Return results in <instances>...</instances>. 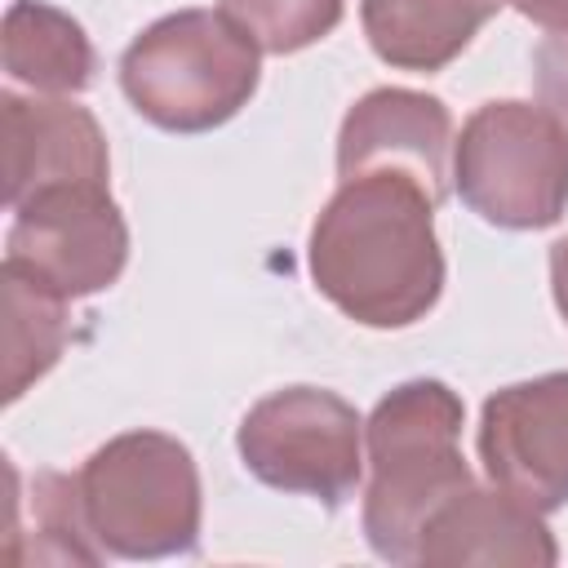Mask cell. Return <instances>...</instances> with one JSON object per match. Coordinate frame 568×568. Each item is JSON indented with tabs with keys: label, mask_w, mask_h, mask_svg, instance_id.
<instances>
[{
	"label": "cell",
	"mask_w": 568,
	"mask_h": 568,
	"mask_svg": "<svg viewBox=\"0 0 568 568\" xmlns=\"http://www.w3.org/2000/svg\"><path fill=\"white\" fill-rule=\"evenodd\" d=\"M435 209L439 200L408 169L342 178L306 240L315 288L364 328L417 324L444 293Z\"/></svg>",
	"instance_id": "obj_1"
},
{
	"label": "cell",
	"mask_w": 568,
	"mask_h": 568,
	"mask_svg": "<svg viewBox=\"0 0 568 568\" xmlns=\"http://www.w3.org/2000/svg\"><path fill=\"white\" fill-rule=\"evenodd\" d=\"M462 422L457 390L435 377L399 382L368 413L364 537L386 564H417L426 519L475 484L462 457Z\"/></svg>",
	"instance_id": "obj_2"
},
{
	"label": "cell",
	"mask_w": 568,
	"mask_h": 568,
	"mask_svg": "<svg viewBox=\"0 0 568 568\" xmlns=\"http://www.w3.org/2000/svg\"><path fill=\"white\" fill-rule=\"evenodd\" d=\"M262 80L257 40L222 9H178L151 22L120 58V89L142 120L169 133L226 124Z\"/></svg>",
	"instance_id": "obj_3"
},
{
	"label": "cell",
	"mask_w": 568,
	"mask_h": 568,
	"mask_svg": "<svg viewBox=\"0 0 568 568\" xmlns=\"http://www.w3.org/2000/svg\"><path fill=\"white\" fill-rule=\"evenodd\" d=\"M93 541L115 559H169L200 546V470L164 430H124L75 475Z\"/></svg>",
	"instance_id": "obj_4"
},
{
	"label": "cell",
	"mask_w": 568,
	"mask_h": 568,
	"mask_svg": "<svg viewBox=\"0 0 568 568\" xmlns=\"http://www.w3.org/2000/svg\"><path fill=\"white\" fill-rule=\"evenodd\" d=\"M453 186L506 231L555 226L568 209V133L537 102H484L453 142Z\"/></svg>",
	"instance_id": "obj_5"
},
{
	"label": "cell",
	"mask_w": 568,
	"mask_h": 568,
	"mask_svg": "<svg viewBox=\"0 0 568 568\" xmlns=\"http://www.w3.org/2000/svg\"><path fill=\"white\" fill-rule=\"evenodd\" d=\"M240 462L266 488L342 506L364 475V422L324 386H284L257 399L235 435Z\"/></svg>",
	"instance_id": "obj_6"
},
{
	"label": "cell",
	"mask_w": 568,
	"mask_h": 568,
	"mask_svg": "<svg viewBox=\"0 0 568 568\" xmlns=\"http://www.w3.org/2000/svg\"><path fill=\"white\" fill-rule=\"evenodd\" d=\"M4 262L62 297L111 288L129 262V226L111 186H49L22 200Z\"/></svg>",
	"instance_id": "obj_7"
},
{
	"label": "cell",
	"mask_w": 568,
	"mask_h": 568,
	"mask_svg": "<svg viewBox=\"0 0 568 568\" xmlns=\"http://www.w3.org/2000/svg\"><path fill=\"white\" fill-rule=\"evenodd\" d=\"M479 462L532 510L568 506V373L493 390L479 413Z\"/></svg>",
	"instance_id": "obj_8"
},
{
	"label": "cell",
	"mask_w": 568,
	"mask_h": 568,
	"mask_svg": "<svg viewBox=\"0 0 568 568\" xmlns=\"http://www.w3.org/2000/svg\"><path fill=\"white\" fill-rule=\"evenodd\" d=\"M4 120V204L9 213L49 186H106L111 155L89 106L71 98L0 93Z\"/></svg>",
	"instance_id": "obj_9"
},
{
	"label": "cell",
	"mask_w": 568,
	"mask_h": 568,
	"mask_svg": "<svg viewBox=\"0 0 568 568\" xmlns=\"http://www.w3.org/2000/svg\"><path fill=\"white\" fill-rule=\"evenodd\" d=\"M448 146L453 115L435 93L417 89H373L364 93L337 133V178L364 169H408L435 200L448 195Z\"/></svg>",
	"instance_id": "obj_10"
},
{
	"label": "cell",
	"mask_w": 568,
	"mask_h": 568,
	"mask_svg": "<svg viewBox=\"0 0 568 568\" xmlns=\"http://www.w3.org/2000/svg\"><path fill=\"white\" fill-rule=\"evenodd\" d=\"M417 564H510V568H555L559 546L528 501L506 488H462L422 528Z\"/></svg>",
	"instance_id": "obj_11"
},
{
	"label": "cell",
	"mask_w": 568,
	"mask_h": 568,
	"mask_svg": "<svg viewBox=\"0 0 568 568\" xmlns=\"http://www.w3.org/2000/svg\"><path fill=\"white\" fill-rule=\"evenodd\" d=\"M506 0H359L373 53L395 71H444Z\"/></svg>",
	"instance_id": "obj_12"
},
{
	"label": "cell",
	"mask_w": 568,
	"mask_h": 568,
	"mask_svg": "<svg viewBox=\"0 0 568 568\" xmlns=\"http://www.w3.org/2000/svg\"><path fill=\"white\" fill-rule=\"evenodd\" d=\"M0 49H4V71L18 84L49 98L89 89L98 67L84 27L49 0H13L4 9Z\"/></svg>",
	"instance_id": "obj_13"
},
{
	"label": "cell",
	"mask_w": 568,
	"mask_h": 568,
	"mask_svg": "<svg viewBox=\"0 0 568 568\" xmlns=\"http://www.w3.org/2000/svg\"><path fill=\"white\" fill-rule=\"evenodd\" d=\"M0 302H4V404L22 399L31 382H40L62 346H67V302L49 284L22 275L18 266H0Z\"/></svg>",
	"instance_id": "obj_14"
},
{
	"label": "cell",
	"mask_w": 568,
	"mask_h": 568,
	"mask_svg": "<svg viewBox=\"0 0 568 568\" xmlns=\"http://www.w3.org/2000/svg\"><path fill=\"white\" fill-rule=\"evenodd\" d=\"M217 9L244 27L262 53H297L342 22L346 0H217Z\"/></svg>",
	"instance_id": "obj_15"
},
{
	"label": "cell",
	"mask_w": 568,
	"mask_h": 568,
	"mask_svg": "<svg viewBox=\"0 0 568 568\" xmlns=\"http://www.w3.org/2000/svg\"><path fill=\"white\" fill-rule=\"evenodd\" d=\"M532 84H537V102L568 133V27L550 31L537 44V53H532Z\"/></svg>",
	"instance_id": "obj_16"
},
{
	"label": "cell",
	"mask_w": 568,
	"mask_h": 568,
	"mask_svg": "<svg viewBox=\"0 0 568 568\" xmlns=\"http://www.w3.org/2000/svg\"><path fill=\"white\" fill-rule=\"evenodd\" d=\"M550 293H555V306L568 324V235L550 244Z\"/></svg>",
	"instance_id": "obj_17"
},
{
	"label": "cell",
	"mask_w": 568,
	"mask_h": 568,
	"mask_svg": "<svg viewBox=\"0 0 568 568\" xmlns=\"http://www.w3.org/2000/svg\"><path fill=\"white\" fill-rule=\"evenodd\" d=\"M524 18H532V22H541V27H550V31H559V27H568V0H510Z\"/></svg>",
	"instance_id": "obj_18"
}]
</instances>
